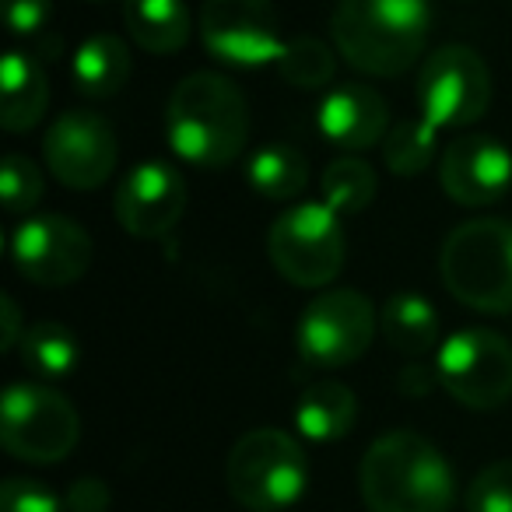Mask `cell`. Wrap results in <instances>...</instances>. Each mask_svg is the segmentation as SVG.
Wrapping results in <instances>:
<instances>
[{"instance_id": "cell-1", "label": "cell", "mask_w": 512, "mask_h": 512, "mask_svg": "<svg viewBox=\"0 0 512 512\" xmlns=\"http://www.w3.org/2000/svg\"><path fill=\"white\" fill-rule=\"evenodd\" d=\"M165 137L186 165L225 169L246 151V95L214 71H193L172 88L165 106Z\"/></svg>"}, {"instance_id": "cell-2", "label": "cell", "mask_w": 512, "mask_h": 512, "mask_svg": "<svg viewBox=\"0 0 512 512\" xmlns=\"http://www.w3.org/2000/svg\"><path fill=\"white\" fill-rule=\"evenodd\" d=\"M358 491L369 512H449L456 477L449 460L418 432H386L365 449Z\"/></svg>"}, {"instance_id": "cell-3", "label": "cell", "mask_w": 512, "mask_h": 512, "mask_svg": "<svg viewBox=\"0 0 512 512\" xmlns=\"http://www.w3.org/2000/svg\"><path fill=\"white\" fill-rule=\"evenodd\" d=\"M432 25L428 0H341L330 36L344 64L369 78H397L421 60Z\"/></svg>"}, {"instance_id": "cell-4", "label": "cell", "mask_w": 512, "mask_h": 512, "mask_svg": "<svg viewBox=\"0 0 512 512\" xmlns=\"http://www.w3.org/2000/svg\"><path fill=\"white\" fill-rule=\"evenodd\" d=\"M446 292L477 313H512V221H463L446 235L439 253Z\"/></svg>"}, {"instance_id": "cell-5", "label": "cell", "mask_w": 512, "mask_h": 512, "mask_svg": "<svg viewBox=\"0 0 512 512\" xmlns=\"http://www.w3.org/2000/svg\"><path fill=\"white\" fill-rule=\"evenodd\" d=\"M225 484L249 512L292 509L309 488L306 449L281 428H253L228 453Z\"/></svg>"}, {"instance_id": "cell-6", "label": "cell", "mask_w": 512, "mask_h": 512, "mask_svg": "<svg viewBox=\"0 0 512 512\" xmlns=\"http://www.w3.org/2000/svg\"><path fill=\"white\" fill-rule=\"evenodd\" d=\"M267 253L274 271L288 285L327 288L344 271V253H348L341 214L323 200L288 207L267 232Z\"/></svg>"}, {"instance_id": "cell-7", "label": "cell", "mask_w": 512, "mask_h": 512, "mask_svg": "<svg viewBox=\"0 0 512 512\" xmlns=\"http://www.w3.org/2000/svg\"><path fill=\"white\" fill-rule=\"evenodd\" d=\"M81 439V418L74 404L43 383H15L0 400V442L15 460L60 463Z\"/></svg>"}, {"instance_id": "cell-8", "label": "cell", "mask_w": 512, "mask_h": 512, "mask_svg": "<svg viewBox=\"0 0 512 512\" xmlns=\"http://www.w3.org/2000/svg\"><path fill=\"white\" fill-rule=\"evenodd\" d=\"M439 386L470 411H495L512 400V341L488 327H463L435 351Z\"/></svg>"}, {"instance_id": "cell-9", "label": "cell", "mask_w": 512, "mask_h": 512, "mask_svg": "<svg viewBox=\"0 0 512 512\" xmlns=\"http://www.w3.org/2000/svg\"><path fill=\"white\" fill-rule=\"evenodd\" d=\"M379 327V313L369 295L355 288H330L316 295L299 316L295 344L299 355L316 369H344L369 351Z\"/></svg>"}, {"instance_id": "cell-10", "label": "cell", "mask_w": 512, "mask_h": 512, "mask_svg": "<svg viewBox=\"0 0 512 512\" xmlns=\"http://www.w3.org/2000/svg\"><path fill=\"white\" fill-rule=\"evenodd\" d=\"M418 109L435 130H463L491 106V71L470 46H442L428 53L418 74Z\"/></svg>"}, {"instance_id": "cell-11", "label": "cell", "mask_w": 512, "mask_h": 512, "mask_svg": "<svg viewBox=\"0 0 512 512\" xmlns=\"http://www.w3.org/2000/svg\"><path fill=\"white\" fill-rule=\"evenodd\" d=\"M43 158L67 190H99L116 172V130L92 109H67L43 137Z\"/></svg>"}, {"instance_id": "cell-12", "label": "cell", "mask_w": 512, "mask_h": 512, "mask_svg": "<svg viewBox=\"0 0 512 512\" xmlns=\"http://www.w3.org/2000/svg\"><path fill=\"white\" fill-rule=\"evenodd\" d=\"M11 260L29 285L67 288L92 267V235L67 214H36L18 225Z\"/></svg>"}, {"instance_id": "cell-13", "label": "cell", "mask_w": 512, "mask_h": 512, "mask_svg": "<svg viewBox=\"0 0 512 512\" xmlns=\"http://www.w3.org/2000/svg\"><path fill=\"white\" fill-rule=\"evenodd\" d=\"M200 39L214 60L232 67L274 64L285 46L271 0H204Z\"/></svg>"}, {"instance_id": "cell-14", "label": "cell", "mask_w": 512, "mask_h": 512, "mask_svg": "<svg viewBox=\"0 0 512 512\" xmlns=\"http://www.w3.org/2000/svg\"><path fill=\"white\" fill-rule=\"evenodd\" d=\"M116 221L134 239H162L186 211V179L169 162H141L123 176L113 197Z\"/></svg>"}, {"instance_id": "cell-15", "label": "cell", "mask_w": 512, "mask_h": 512, "mask_svg": "<svg viewBox=\"0 0 512 512\" xmlns=\"http://www.w3.org/2000/svg\"><path fill=\"white\" fill-rule=\"evenodd\" d=\"M439 186L460 207H491L512 186V151L491 134H460L439 155Z\"/></svg>"}, {"instance_id": "cell-16", "label": "cell", "mask_w": 512, "mask_h": 512, "mask_svg": "<svg viewBox=\"0 0 512 512\" xmlns=\"http://www.w3.org/2000/svg\"><path fill=\"white\" fill-rule=\"evenodd\" d=\"M320 134L334 148L365 151L390 134V109L372 85H337L320 106Z\"/></svg>"}, {"instance_id": "cell-17", "label": "cell", "mask_w": 512, "mask_h": 512, "mask_svg": "<svg viewBox=\"0 0 512 512\" xmlns=\"http://www.w3.org/2000/svg\"><path fill=\"white\" fill-rule=\"evenodd\" d=\"M0 92H4V106H0V123L8 134H25L32 130L50 109V81L46 71L32 53L8 50L4 64H0Z\"/></svg>"}, {"instance_id": "cell-18", "label": "cell", "mask_w": 512, "mask_h": 512, "mask_svg": "<svg viewBox=\"0 0 512 512\" xmlns=\"http://www.w3.org/2000/svg\"><path fill=\"white\" fill-rule=\"evenodd\" d=\"M123 25L151 57H172L193 36V18L183 0H123Z\"/></svg>"}, {"instance_id": "cell-19", "label": "cell", "mask_w": 512, "mask_h": 512, "mask_svg": "<svg viewBox=\"0 0 512 512\" xmlns=\"http://www.w3.org/2000/svg\"><path fill=\"white\" fill-rule=\"evenodd\" d=\"M379 330L390 341V348H397L407 358H421L442 344L439 313H435V306L425 295H414V292H397L383 302V309H379Z\"/></svg>"}, {"instance_id": "cell-20", "label": "cell", "mask_w": 512, "mask_h": 512, "mask_svg": "<svg viewBox=\"0 0 512 512\" xmlns=\"http://www.w3.org/2000/svg\"><path fill=\"white\" fill-rule=\"evenodd\" d=\"M358 418V400L351 386L337 383V379H323L313 383L295 404V428L306 435L309 442H337L355 428Z\"/></svg>"}, {"instance_id": "cell-21", "label": "cell", "mask_w": 512, "mask_h": 512, "mask_svg": "<svg viewBox=\"0 0 512 512\" xmlns=\"http://www.w3.org/2000/svg\"><path fill=\"white\" fill-rule=\"evenodd\" d=\"M130 50L120 36L102 32L78 46L74 53V85L88 99H113L130 81Z\"/></svg>"}, {"instance_id": "cell-22", "label": "cell", "mask_w": 512, "mask_h": 512, "mask_svg": "<svg viewBox=\"0 0 512 512\" xmlns=\"http://www.w3.org/2000/svg\"><path fill=\"white\" fill-rule=\"evenodd\" d=\"M246 179L264 200H295L309 183V162L292 144H264L249 158Z\"/></svg>"}, {"instance_id": "cell-23", "label": "cell", "mask_w": 512, "mask_h": 512, "mask_svg": "<svg viewBox=\"0 0 512 512\" xmlns=\"http://www.w3.org/2000/svg\"><path fill=\"white\" fill-rule=\"evenodd\" d=\"M18 358L29 372L43 379H64L78 369L81 362V344L64 323H32L25 327L22 344H18Z\"/></svg>"}, {"instance_id": "cell-24", "label": "cell", "mask_w": 512, "mask_h": 512, "mask_svg": "<svg viewBox=\"0 0 512 512\" xmlns=\"http://www.w3.org/2000/svg\"><path fill=\"white\" fill-rule=\"evenodd\" d=\"M274 67H278L285 85L299 88V92H316V88H327L334 81L337 57H334V46H327L323 39L295 36L285 39Z\"/></svg>"}, {"instance_id": "cell-25", "label": "cell", "mask_w": 512, "mask_h": 512, "mask_svg": "<svg viewBox=\"0 0 512 512\" xmlns=\"http://www.w3.org/2000/svg\"><path fill=\"white\" fill-rule=\"evenodd\" d=\"M323 204L334 207L337 214H362L376 200L379 179L376 169L362 158H337L320 176Z\"/></svg>"}, {"instance_id": "cell-26", "label": "cell", "mask_w": 512, "mask_h": 512, "mask_svg": "<svg viewBox=\"0 0 512 512\" xmlns=\"http://www.w3.org/2000/svg\"><path fill=\"white\" fill-rule=\"evenodd\" d=\"M439 155V137L435 127L418 116V120H400L383 137V162L393 176H418Z\"/></svg>"}, {"instance_id": "cell-27", "label": "cell", "mask_w": 512, "mask_h": 512, "mask_svg": "<svg viewBox=\"0 0 512 512\" xmlns=\"http://www.w3.org/2000/svg\"><path fill=\"white\" fill-rule=\"evenodd\" d=\"M46 193L43 172L29 155H8L0 165V200L8 207V214H29L32 207H39Z\"/></svg>"}, {"instance_id": "cell-28", "label": "cell", "mask_w": 512, "mask_h": 512, "mask_svg": "<svg viewBox=\"0 0 512 512\" xmlns=\"http://www.w3.org/2000/svg\"><path fill=\"white\" fill-rule=\"evenodd\" d=\"M467 512H512V460H495L470 481Z\"/></svg>"}, {"instance_id": "cell-29", "label": "cell", "mask_w": 512, "mask_h": 512, "mask_svg": "<svg viewBox=\"0 0 512 512\" xmlns=\"http://www.w3.org/2000/svg\"><path fill=\"white\" fill-rule=\"evenodd\" d=\"M0 512H64V502L46 484L29 477H8L0 484Z\"/></svg>"}, {"instance_id": "cell-30", "label": "cell", "mask_w": 512, "mask_h": 512, "mask_svg": "<svg viewBox=\"0 0 512 512\" xmlns=\"http://www.w3.org/2000/svg\"><path fill=\"white\" fill-rule=\"evenodd\" d=\"M4 18L15 36H36L53 18V0H4Z\"/></svg>"}, {"instance_id": "cell-31", "label": "cell", "mask_w": 512, "mask_h": 512, "mask_svg": "<svg viewBox=\"0 0 512 512\" xmlns=\"http://www.w3.org/2000/svg\"><path fill=\"white\" fill-rule=\"evenodd\" d=\"M109 502H113V495L99 477H81L67 491V509L71 512H106Z\"/></svg>"}, {"instance_id": "cell-32", "label": "cell", "mask_w": 512, "mask_h": 512, "mask_svg": "<svg viewBox=\"0 0 512 512\" xmlns=\"http://www.w3.org/2000/svg\"><path fill=\"white\" fill-rule=\"evenodd\" d=\"M22 309H18V302L11 299V295H4L0 299V351H18V344H22Z\"/></svg>"}]
</instances>
